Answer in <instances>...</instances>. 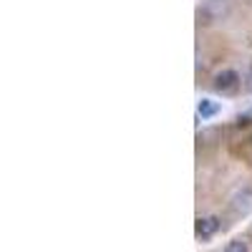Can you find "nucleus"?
Returning a JSON list of instances; mask_svg holds the SVG:
<instances>
[{
    "instance_id": "nucleus-1",
    "label": "nucleus",
    "mask_w": 252,
    "mask_h": 252,
    "mask_svg": "<svg viewBox=\"0 0 252 252\" xmlns=\"http://www.w3.org/2000/svg\"><path fill=\"white\" fill-rule=\"evenodd\" d=\"M237 83H240V73L237 71H232V68H224V71H220L217 76H215V91H220V94H232L235 89H237Z\"/></svg>"
},
{
    "instance_id": "nucleus-2",
    "label": "nucleus",
    "mask_w": 252,
    "mask_h": 252,
    "mask_svg": "<svg viewBox=\"0 0 252 252\" xmlns=\"http://www.w3.org/2000/svg\"><path fill=\"white\" fill-rule=\"evenodd\" d=\"M229 207H232L237 215H242V217L250 215L252 212V189H240V192H235Z\"/></svg>"
},
{
    "instance_id": "nucleus-3",
    "label": "nucleus",
    "mask_w": 252,
    "mask_h": 252,
    "mask_svg": "<svg viewBox=\"0 0 252 252\" xmlns=\"http://www.w3.org/2000/svg\"><path fill=\"white\" fill-rule=\"evenodd\" d=\"M217 229H220V220L217 217H199L197 224H194V235H197V240H209Z\"/></svg>"
},
{
    "instance_id": "nucleus-4",
    "label": "nucleus",
    "mask_w": 252,
    "mask_h": 252,
    "mask_svg": "<svg viewBox=\"0 0 252 252\" xmlns=\"http://www.w3.org/2000/svg\"><path fill=\"white\" fill-rule=\"evenodd\" d=\"M220 101H212V98H202L199 103H197V116L202 119V121H207V119H215L217 114H220Z\"/></svg>"
},
{
    "instance_id": "nucleus-5",
    "label": "nucleus",
    "mask_w": 252,
    "mask_h": 252,
    "mask_svg": "<svg viewBox=\"0 0 252 252\" xmlns=\"http://www.w3.org/2000/svg\"><path fill=\"white\" fill-rule=\"evenodd\" d=\"M224 252H250V247H247V242L242 237H237V240H232L224 247Z\"/></svg>"
},
{
    "instance_id": "nucleus-6",
    "label": "nucleus",
    "mask_w": 252,
    "mask_h": 252,
    "mask_svg": "<svg viewBox=\"0 0 252 252\" xmlns=\"http://www.w3.org/2000/svg\"><path fill=\"white\" fill-rule=\"evenodd\" d=\"M247 91L252 94V71H250V76H247Z\"/></svg>"
}]
</instances>
